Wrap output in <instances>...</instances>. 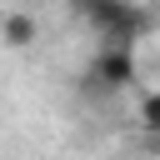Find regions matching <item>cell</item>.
<instances>
[{"mask_svg":"<svg viewBox=\"0 0 160 160\" xmlns=\"http://www.w3.org/2000/svg\"><path fill=\"white\" fill-rule=\"evenodd\" d=\"M145 135H150V150L160 155V125H155V130H145Z\"/></svg>","mask_w":160,"mask_h":160,"instance_id":"cell-5","label":"cell"},{"mask_svg":"<svg viewBox=\"0 0 160 160\" xmlns=\"http://www.w3.org/2000/svg\"><path fill=\"white\" fill-rule=\"evenodd\" d=\"M140 125H145V130H155V125H160V90L140 100Z\"/></svg>","mask_w":160,"mask_h":160,"instance_id":"cell-4","label":"cell"},{"mask_svg":"<svg viewBox=\"0 0 160 160\" xmlns=\"http://www.w3.org/2000/svg\"><path fill=\"white\" fill-rule=\"evenodd\" d=\"M0 40H5L10 50H25V45H35V40H40V25H35V15H25V10L5 15V20H0Z\"/></svg>","mask_w":160,"mask_h":160,"instance_id":"cell-3","label":"cell"},{"mask_svg":"<svg viewBox=\"0 0 160 160\" xmlns=\"http://www.w3.org/2000/svg\"><path fill=\"white\" fill-rule=\"evenodd\" d=\"M75 15L100 35V45H135L150 30V15L135 0H75Z\"/></svg>","mask_w":160,"mask_h":160,"instance_id":"cell-1","label":"cell"},{"mask_svg":"<svg viewBox=\"0 0 160 160\" xmlns=\"http://www.w3.org/2000/svg\"><path fill=\"white\" fill-rule=\"evenodd\" d=\"M130 80H135V55H130V45H100V55L90 60L85 85H90L95 95H105V90H125Z\"/></svg>","mask_w":160,"mask_h":160,"instance_id":"cell-2","label":"cell"}]
</instances>
